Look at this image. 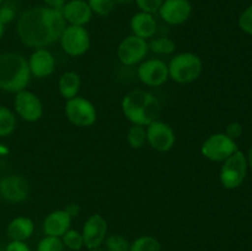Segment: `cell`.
<instances>
[{"instance_id":"7402d4cb","label":"cell","mask_w":252,"mask_h":251,"mask_svg":"<svg viewBox=\"0 0 252 251\" xmlns=\"http://www.w3.org/2000/svg\"><path fill=\"white\" fill-rule=\"evenodd\" d=\"M16 129V115L6 106H0V137H9Z\"/></svg>"},{"instance_id":"ac0fdd59","label":"cell","mask_w":252,"mask_h":251,"mask_svg":"<svg viewBox=\"0 0 252 251\" xmlns=\"http://www.w3.org/2000/svg\"><path fill=\"white\" fill-rule=\"evenodd\" d=\"M71 219L73 218L64 209H57V211L51 212L44 218L43 225H42L44 235L62 238L70 229Z\"/></svg>"},{"instance_id":"7a4b0ae2","label":"cell","mask_w":252,"mask_h":251,"mask_svg":"<svg viewBox=\"0 0 252 251\" xmlns=\"http://www.w3.org/2000/svg\"><path fill=\"white\" fill-rule=\"evenodd\" d=\"M123 115L132 125L148 126L159 118L160 105L159 98L152 93L145 90H133L123 97L122 103Z\"/></svg>"},{"instance_id":"74e56055","label":"cell","mask_w":252,"mask_h":251,"mask_svg":"<svg viewBox=\"0 0 252 251\" xmlns=\"http://www.w3.org/2000/svg\"><path fill=\"white\" fill-rule=\"evenodd\" d=\"M9 153V148H6L5 145L0 144V155H6Z\"/></svg>"},{"instance_id":"cb8c5ba5","label":"cell","mask_w":252,"mask_h":251,"mask_svg":"<svg viewBox=\"0 0 252 251\" xmlns=\"http://www.w3.org/2000/svg\"><path fill=\"white\" fill-rule=\"evenodd\" d=\"M128 144L133 149H140L147 143V129L144 126L132 125L127 132Z\"/></svg>"},{"instance_id":"4fadbf2b","label":"cell","mask_w":252,"mask_h":251,"mask_svg":"<svg viewBox=\"0 0 252 251\" xmlns=\"http://www.w3.org/2000/svg\"><path fill=\"white\" fill-rule=\"evenodd\" d=\"M30 185L21 175H9L0 180V196L9 203H21L29 198Z\"/></svg>"},{"instance_id":"ee69618b","label":"cell","mask_w":252,"mask_h":251,"mask_svg":"<svg viewBox=\"0 0 252 251\" xmlns=\"http://www.w3.org/2000/svg\"><path fill=\"white\" fill-rule=\"evenodd\" d=\"M0 180H1V179H0Z\"/></svg>"},{"instance_id":"4dcf8cb0","label":"cell","mask_w":252,"mask_h":251,"mask_svg":"<svg viewBox=\"0 0 252 251\" xmlns=\"http://www.w3.org/2000/svg\"><path fill=\"white\" fill-rule=\"evenodd\" d=\"M239 26L245 33L252 36V5L246 7L239 17Z\"/></svg>"},{"instance_id":"e0dca14e","label":"cell","mask_w":252,"mask_h":251,"mask_svg":"<svg viewBox=\"0 0 252 251\" xmlns=\"http://www.w3.org/2000/svg\"><path fill=\"white\" fill-rule=\"evenodd\" d=\"M61 11L66 25L74 26H86L94 15L86 0H68Z\"/></svg>"},{"instance_id":"603a6c76","label":"cell","mask_w":252,"mask_h":251,"mask_svg":"<svg viewBox=\"0 0 252 251\" xmlns=\"http://www.w3.org/2000/svg\"><path fill=\"white\" fill-rule=\"evenodd\" d=\"M129 251H161V244L154 236L143 235L130 244Z\"/></svg>"},{"instance_id":"9a60e30c","label":"cell","mask_w":252,"mask_h":251,"mask_svg":"<svg viewBox=\"0 0 252 251\" xmlns=\"http://www.w3.org/2000/svg\"><path fill=\"white\" fill-rule=\"evenodd\" d=\"M159 15L166 24L182 25L191 17L192 4L189 0H164Z\"/></svg>"},{"instance_id":"d6986e66","label":"cell","mask_w":252,"mask_h":251,"mask_svg":"<svg viewBox=\"0 0 252 251\" xmlns=\"http://www.w3.org/2000/svg\"><path fill=\"white\" fill-rule=\"evenodd\" d=\"M130 30L133 34L143 39L152 38L157 31V21L152 14L137 12L130 19Z\"/></svg>"},{"instance_id":"d4e9b609","label":"cell","mask_w":252,"mask_h":251,"mask_svg":"<svg viewBox=\"0 0 252 251\" xmlns=\"http://www.w3.org/2000/svg\"><path fill=\"white\" fill-rule=\"evenodd\" d=\"M149 44V51L157 54H172L176 49V43L169 37H159L152 39Z\"/></svg>"},{"instance_id":"484cf974","label":"cell","mask_w":252,"mask_h":251,"mask_svg":"<svg viewBox=\"0 0 252 251\" xmlns=\"http://www.w3.org/2000/svg\"><path fill=\"white\" fill-rule=\"evenodd\" d=\"M86 1H88L93 14L102 17L112 14L116 6L115 0H86Z\"/></svg>"},{"instance_id":"8fae6325","label":"cell","mask_w":252,"mask_h":251,"mask_svg":"<svg viewBox=\"0 0 252 251\" xmlns=\"http://www.w3.org/2000/svg\"><path fill=\"white\" fill-rule=\"evenodd\" d=\"M147 142L158 152H169L176 142L175 130L166 122L157 120L147 126Z\"/></svg>"},{"instance_id":"ba28073f","label":"cell","mask_w":252,"mask_h":251,"mask_svg":"<svg viewBox=\"0 0 252 251\" xmlns=\"http://www.w3.org/2000/svg\"><path fill=\"white\" fill-rule=\"evenodd\" d=\"M236 150L239 149L235 140L229 138L225 133H214L209 135L201 147L202 155L216 162L224 161Z\"/></svg>"},{"instance_id":"7bdbcfd3","label":"cell","mask_w":252,"mask_h":251,"mask_svg":"<svg viewBox=\"0 0 252 251\" xmlns=\"http://www.w3.org/2000/svg\"><path fill=\"white\" fill-rule=\"evenodd\" d=\"M0 251H5V250H4V249H2V248H0Z\"/></svg>"},{"instance_id":"d6a6232c","label":"cell","mask_w":252,"mask_h":251,"mask_svg":"<svg viewBox=\"0 0 252 251\" xmlns=\"http://www.w3.org/2000/svg\"><path fill=\"white\" fill-rule=\"evenodd\" d=\"M225 134L234 140H235L236 138H240L241 134H243V126L239 122L229 123V125L226 126Z\"/></svg>"},{"instance_id":"8992f818","label":"cell","mask_w":252,"mask_h":251,"mask_svg":"<svg viewBox=\"0 0 252 251\" xmlns=\"http://www.w3.org/2000/svg\"><path fill=\"white\" fill-rule=\"evenodd\" d=\"M62 49L70 57L84 56L91 46L90 33L85 26L66 25L61 38Z\"/></svg>"},{"instance_id":"44dd1931","label":"cell","mask_w":252,"mask_h":251,"mask_svg":"<svg viewBox=\"0 0 252 251\" xmlns=\"http://www.w3.org/2000/svg\"><path fill=\"white\" fill-rule=\"evenodd\" d=\"M80 88L81 79L80 75H79L76 71H65V73L59 78V94H61L62 97H64L65 100H70V98L78 96Z\"/></svg>"},{"instance_id":"2e32d148","label":"cell","mask_w":252,"mask_h":251,"mask_svg":"<svg viewBox=\"0 0 252 251\" xmlns=\"http://www.w3.org/2000/svg\"><path fill=\"white\" fill-rule=\"evenodd\" d=\"M27 63L31 75L37 79L48 78L56 69V58L47 48L34 49Z\"/></svg>"},{"instance_id":"7c38bea8","label":"cell","mask_w":252,"mask_h":251,"mask_svg":"<svg viewBox=\"0 0 252 251\" xmlns=\"http://www.w3.org/2000/svg\"><path fill=\"white\" fill-rule=\"evenodd\" d=\"M138 78L144 85L158 88L169 79V69L164 61L158 58L147 59L138 66Z\"/></svg>"},{"instance_id":"6da1fadb","label":"cell","mask_w":252,"mask_h":251,"mask_svg":"<svg viewBox=\"0 0 252 251\" xmlns=\"http://www.w3.org/2000/svg\"><path fill=\"white\" fill-rule=\"evenodd\" d=\"M65 27L61 10L38 6L29 9L20 16L16 31L25 46L38 49L59 41Z\"/></svg>"},{"instance_id":"60d3db41","label":"cell","mask_w":252,"mask_h":251,"mask_svg":"<svg viewBox=\"0 0 252 251\" xmlns=\"http://www.w3.org/2000/svg\"><path fill=\"white\" fill-rule=\"evenodd\" d=\"M89 251H107L106 249H102L100 246V248H95V249H89Z\"/></svg>"},{"instance_id":"b9f144b4","label":"cell","mask_w":252,"mask_h":251,"mask_svg":"<svg viewBox=\"0 0 252 251\" xmlns=\"http://www.w3.org/2000/svg\"><path fill=\"white\" fill-rule=\"evenodd\" d=\"M2 2H4V0H0V5H1Z\"/></svg>"},{"instance_id":"f35d334b","label":"cell","mask_w":252,"mask_h":251,"mask_svg":"<svg viewBox=\"0 0 252 251\" xmlns=\"http://www.w3.org/2000/svg\"><path fill=\"white\" fill-rule=\"evenodd\" d=\"M132 1H134V0H115L116 4H129Z\"/></svg>"},{"instance_id":"9c48e42d","label":"cell","mask_w":252,"mask_h":251,"mask_svg":"<svg viewBox=\"0 0 252 251\" xmlns=\"http://www.w3.org/2000/svg\"><path fill=\"white\" fill-rule=\"evenodd\" d=\"M148 52H149V44L147 39L130 34L118 44L117 57L123 65L132 66L144 61Z\"/></svg>"},{"instance_id":"ab89813d","label":"cell","mask_w":252,"mask_h":251,"mask_svg":"<svg viewBox=\"0 0 252 251\" xmlns=\"http://www.w3.org/2000/svg\"><path fill=\"white\" fill-rule=\"evenodd\" d=\"M4 31H5V25H2L1 22H0V38H1L2 34H4Z\"/></svg>"},{"instance_id":"1f68e13d","label":"cell","mask_w":252,"mask_h":251,"mask_svg":"<svg viewBox=\"0 0 252 251\" xmlns=\"http://www.w3.org/2000/svg\"><path fill=\"white\" fill-rule=\"evenodd\" d=\"M16 17V10L12 5L4 4L0 5V22L2 25H7L11 21H14Z\"/></svg>"},{"instance_id":"e575fe53","label":"cell","mask_w":252,"mask_h":251,"mask_svg":"<svg viewBox=\"0 0 252 251\" xmlns=\"http://www.w3.org/2000/svg\"><path fill=\"white\" fill-rule=\"evenodd\" d=\"M64 211H65L71 218H74V217L79 216V213H80V206H79L78 203H68L65 206V208H64Z\"/></svg>"},{"instance_id":"83f0119b","label":"cell","mask_w":252,"mask_h":251,"mask_svg":"<svg viewBox=\"0 0 252 251\" xmlns=\"http://www.w3.org/2000/svg\"><path fill=\"white\" fill-rule=\"evenodd\" d=\"M105 246L107 251H129L130 244L127 239L121 234H113L106 238Z\"/></svg>"},{"instance_id":"5b68a950","label":"cell","mask_w":252,"mask_h":251,"mask_svg":"<svg viewBox=\"0 0 252 251\" xmlns=\"http://www.w3.org/2000/svg\"><path fill=\"white\" fill-rule=\"evenodd\" d=\"M248 159L246 155L240 150H236L231 157L224 160L221 165L220 174V184L223 187L228 189L238 188L245 180L248 174Z\"/></svg>"},{"instance_id":"f546056e","label":"cell","mask_w":252,"mask_h":251,"mask_svg":"<svg viewBox=\"0 0 252 251\" xmlns=\"http://www.w3.org/2000/svg\"><path fill=\"white\" fill-rule=\"evenodd\" d=\"M134 1L140 11L154 15L159 12L164 0H134Z\"/></svg>"},{"instance_id":"ffe728a7","label":"cell","mask_w":252,"mask_h":251,"mask_svg":"<svg viewBox=\"0 0 252 251\" xmlns=\"http://www.w3.org/2000/svg\"><path fill=\"white\" fill-rule=\"evenodd\" d=\"M34 231V223L29 217L20 216L12 219L6 228V235L11 241H26Z\"/></svg>"},{"instance_id":"52a82bcc","label":"cell","mask_w":252,"mask_h":251,"mask_svg":"<svg viewBox=\"0 0 252 251\" xmlns=\"http://www.w3.org/2000/svg\"><path fill=\"white\" fill-rule=\"evenodd\" d=\"M65 116L70 123L76 127H90L96 122L97 111L94 103L83 96L66 100Z\"/></svg>"},{"instance_id":"4316f807","label":"cell","mask_w":252,"mask_h":251,"mask_svg":"<svg viewBox=\"0 0 252 251\" xmlns=\"http://www.w3.org/2000/svg\"><path fill=\"white\" fill-rule=\"evenodd\" d=\"M62 241H63L64 246L71 251H79L84 248V239L80 231L74 230V229H69L63 236H62Z\"/></svg>"},{"instance_id":"f1b7e54d","label":"cell","mask_w":252,"mask_h":251,"mask_svg":"<svg viewBox=\"0 0 252 251\" xmlns=\"http://www.w3.org/2000/svg\"><path fill=\"white\" fill-rule=\"evenodd\" d=\"M63 241L61 238L57 236H48L44 235L43 239H41L37 245V251H64Z\"/></svg>"},{"instance_id":"836d02e7","label":"cell","mask_w":252,"mask_h":251,"mask_svg":"<svg viewBox=\"0 0 252 251\" xmlns=\"http://www.w3.org/2000/svg\"><path fill=\"white\" fill-rule=\"evenodd\" d=\"M5 251H31L26 241H11L4 248Z\"/></svg>"},{"instance_id":"5bb4252c","label":"cell","mask_w":252,"mask_h":251,"mask_svg":"<svg viewBox=\"0 0 252 251\" xmlns=\"http://www.w3.org/2000/svg\"><path fill=\"white\" fill-rule=\"evenodd\" d=\"M107 221L101 214L90 216L84 223L81 230L84 246H86V249L100 248L107 238Z\"/></svg>"},{"instance_id":"3957f363","label":"cell","mask_w":252,"mask_h":251,"mask_svg":"<svg viewBox=\"0 0 252 251\" xmlns=\"http://www.w3.org/2000/svg\"><path fill=\"white\" fill-rule=\"evenodd\" d=\"M29 63L24 56L15 52L0 54V89L7 93L25 90L31 80Z\"/></svg>"},{"instance_id":"30bf717a","label":"cell","mask_w":252,"mask_h":251,"mask_svg":"<svg viewBox=\"0 0 252 251\" xmlns=\"http://www.w3.org/2000/svg\"><path fill=\"white\" fill-rule=\"evenodd\" d=\"M14 108L16 115L26 122H37L43 115V105L38 96L29 90L16 93L14 98Z\"/></svg>"},{"instance_id":"277c9868","label":"cell","mask_w":252,"mask_h":251,"mask_svg":"<svg viewBox=\"0 0 252 251\" xmlns=\"http://www.w3.org/2000/svg\"><path fill=\"white\" fill-rule=\"evenodd\" d=\"M169 78L179 84H189L201 76L203 70L202 59L192 52H182L172 57L167 64Z\"/></svg>"},{"instance_id":"8d00e7d4","label":"cell","mask_w":252,"mask_h":251,"mask_svg":"<svg viewBox=\"0 0 252 251\" xmlns=\"http://www.w3.org/2000/svg\"><path fill=\"white\" fill-rule=\"evenodd\" d=\"M246 159H248V165L252 169V147L250 148V150H249V154L248 157H246Z\"/></svg>"},{"instance_id":"d590c367","label":"cell","mask_w":252,"mask_h":251,"mask_svg":"<svg viewBox=\"0 0 252 251\" xmlns=\"http://www.w3.org/2000/svg\"><path fill=\"white\" fill-rule=\"evenodd\" d=\"M46 6L52 7V9H57V10H62V7L65 5V2L68 0H43Z\"/></svg>"}]
</instances>
